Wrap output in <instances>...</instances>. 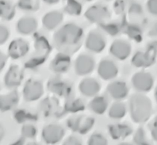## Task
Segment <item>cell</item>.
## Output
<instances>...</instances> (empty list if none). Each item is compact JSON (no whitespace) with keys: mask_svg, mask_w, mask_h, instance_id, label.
<instances>
[{"mask_svg":"<svg viewBox=\"0 0 157 145\" xmlns=\"http://www.w3.org/2000/svg\"><path fill=\"white\" fill-rule=\"evenodd\" d=\"M107 91L114 99H122L127 95V88L124 83L115 82L109 84L107 87Z\"/></svg>","mask_w":157,"mask_h":145,"instance_id":"cell-19","label":"cell"},{"mask_svg":"<svg viewBox=\"0 0 157 145\" xmlns=\"http://www.w3.org/2000/svg\"><path fill=\"white\" fill-rule=\"evenodd\" d=\"M63 19V15L61 12L53 11L47 13L43 18V25L48 30H53L60 25Z\"/></svg>","mask_w":157,"mask_h":145,"instance_id":"cell-17","label":"cell"},{"mask_svg":"<svg viewBox=\"0 0 157 145\" xmlns=\"http://www.w3.org/2000/svg\"><path fill=\"white\" fill-rule=\"evenodd\" d=\"M48 88L51 92L60 97H68L71 92V86L67 82L57 78L49 81Z\"/></svg>","mask_w":157,"mask_h":145,"instance_id":"cell-10","label":"cell"},{"mask_svg":"<svg viewBox=\"0 0 157 145\" xmlns=\"http://www.w3.org/2000/svg\"><path fill=\"white\" fill-rule=\"evenodd\" d=\"M134 85L140 91H148L151 88L152 79L147 74H138L134 77Z\"/></svg>","mask_w":157,"mask_h":145,"instance_id":"cell-20","label":"cell"},{"mask_svg":"<svg viewBox=\"0 0 157 145\" xmlns=\"http://www.w3.org/2000/svg\"><path fill=\"white\" fill-rule=\"evenodd\" d=\"M10 37V31L4 26L0 25V45H3L7 41Z\"/></svg>","mask_w":157,"mask_h":145,"instance_id":"cell-31","label":"cell"},{"mask_svg":"<svg viewBox=\"0 0 157 145\" xmlns=\"http://www.w3.org/2000/svg\"><path fill=\"white\" fill-rule=\"evenodd\" d=\"M64 10L71 15H78L81 12L82 6L77 0H66Z\"/></svg>","mask_w":157,"mask_h":145,"instance_id":"cell-25","label":"cell"},{"mask_svg":"<svg viewBox=\"0 0 157 145\" xmlns=\"http://www.w3.org/2000/svg\"><path fill=\"white\" fill-rule=\"evenodd\" d=\"M24 73L19 67L12 65L4 76V84L10 89L19 86L23 81Z\"/></svg>","mask_w":157,"mask_h":145,"instance_id":"cell-6","label":"cell"},{"mask_svg":"<svg viewBox=\"0 0 157 145\" xmlns=\"http://www.w3.org/2000/svg\"><path fill=\"white\" fill-rule=\"evenodd\" d=\"M110 53L114 57L120 60H124L130 53V47L128 44L122 41H116L112 45Z\"/></svg>","mask_w":157,"mask_h":145,"instance_id":"cell-18","label":"cell"},{"mask_svg":"<svg viewBox=\"0 0 157 145\" xmlns=\"http://www.w3.org/2000/svg\"><path fill=\"white\" fill-rule=\"evenodd\" d=\"M44 2L48 4H54L58 3L59 0H44Z\"/></svg>","mask_w":157,"mask_h":145,"instance_id":"cell-36","label":"cell"},{"mask_svg":"<svg viewBox=\"0 0 157 145\" xmlns=\"http://www.w3.org/2000/svg\"><path fill=\"white\" fill-rule=\"evenodd\" d=\"M130 132V130L128 127L124 125H112L109 128V133L112 137L114 140L120 139L122 137H125L129 135Z\"/></svg>","mask_w":157,"mask_h":145,"instance_id":"cell-24","label":"cell"},{"mask_svg":"<svg viewBox=\"0 0 157 145\" xmlns=\"http://www.w3.org/2000/svg\"><path fill=\"white\" fill-rule=\"evenodd\" d=\"M98 72L103 79L109 80L116 77L118 70L113 62L108 60H105L100 63Z\"/></svg>","mask_w":157,"mask_h":145,"instance_id":"cell-14","label":"cell"},{"mask_svg":"<svg viewBox=\"0 0 157 145\" xmlns=\"http://www.w3.org/2000/svg\"><path fill=\"white\" fill-rule=\"evenodd\" d=\"M148 8L153 14H157V0H149L148 2Z\"/></svg>","mask_w":157,"mask_h":145,"instance_id":"cell-33","label":"cell"},{"mask_svg":"<svg viewBox=\"0 0 157 145\" xmlns=\"http://www.w3.org/2000/svg\"><path fill=\"white\" fill-rule=\"evenodd\" d=\"M59 106V103L56 99L48 98L45 99L41 103V109L44 113L47 116L53 115Z\"/></svg>","mask_w":157,"mask_h":145,"instance_id":"cell-23","label":"cell"},{"mask_svg":"<svg viewBox=\"0 0 157 145\" xmlns=\"http://www.w3.org/2000/svg\"><path fill=\"white\" fill-rule=\"evenodd\" d=\"M44 86L39 81L30 79L26 82L23 89V96L26 101L39 100L44 94Z\"/></svg>","mask_w":157,"mask_h":145,"instance_id":"cell-3","label":"cell"},{"mask_svg":"<svg viewBox=\"0 0 157 145\" xmlns=\"http://www.w3.org/2000/svg\"><path fill=\"white\" fill-rule=\"evenodd\" d=\"M89 106L94 113L97 114H102L107 108V101L105 97L97 96L92 100Z\"/></svg>","mask_w":157,"mask_h":145,"instance_id":"cell-22","label":"cell"},{"mask_svg":"<svg viewBox=\"0 0 157 145\" xmlns=\"http://www.w3.org/2000/svg\"><path fill=\"white\" fill-rule=\"evenodd\" d=\"M86 48L94 53H100L104 50L105 41L100 33L91 32L89 33L86 42Z\"/></svg>","mask_w":157,"mask_h":145,"instance_id":"cell-11","label":"cell"},{"mask_svg":"<svg viewBox=\"0 0 157 145\" xmlns=\"http://www.w3.org/2000/svg\"><path fill=\"white\" fill-rule=\"evenodd\" d=\"M65 135V130L59 125L50 124L44 127L42 131V139L47 144H53L61 141Z\"/></svg>","mask_w":157,"mask_h":145,"instance_id":"cell-4","label":"cell"},{"mask_svg":"<svg viewBox=\"0 0 157 145\" xmlns=\"http://www.w3.org/2000/svg\"><path fill=\"white\" fill-rule=\"evenodd\" d=\"M80 91L86 96H95L100 91V86L95 79L87 78L82 80L79 85Z\"/></svg>","mask_w":157,"mask_h":145,"instance_id":"cell-15","label":"cell"},{"mask_svg":"<svg viewBox=\"0 0 157 145\" xmlns=\"http://www.w3.org/2000/svg\"><path fill=\"white\" fill-rule=\"evenodd\" d=\"M95 67L93 57L87 55H80L75 62V71L77 74L84 76L91 73Z\"/></svg>","mask_w":157,"mask_h":145,"instance_id":"cell-7","label":"cell"},{"mask_svg":"<svg viewBox=\"0 0 157 145\" xmlns=\"http://www.w3.org/2000/svg\"><path fill=\"white\" fill-rule=\"evenodd\" d=\"M84 108V105L80 99H69L65 105V109L68 112L76 113L82 110Z\"/></svg>","mask_w":157,"mask_h":145,"instance_id":"cell-28","label":"cell"},{"mask_svg":"<svg viewBox=\"0 0 157 145\" xmlns=\"http://www.w3.org/2000/svg\"><path fill=\"white\" fill-rule=\"evenodd\" d=\"M18 6L22 10L34 12L39 9V0H19Z\"/></svg>","mask_w":157,"mask_h":145,"instance_id":"cell-27","label":"cell"},{"mask_svg":"<svg viewBox=\"0 0 157 145\" xmlns=\"http://www.w3.org/2000/svg\"><path fill=\"white\" fill-rule=\"evenodd\" d=\"M15 7L7 0H0V18L10 21L15 15Z\"/></svg>","mask_w":157,"mask_h":145,"instance_id":"cell-21","label":"cell"},{"mask_svg":"<svg viewBox=\"0 0 157 145\" xmlns=\"http://www.w3.org/2000/svg\"><path fill=\"white\" fill-rule=\"evenodd\" d=\"M19 97L16 91L0 96V111L2 112L12 110L19 103Z\"/></svg>","mask_w":157,"mask_h":145,"instance_id":"cell-16","label":"cell"},{"mask_svg":"<svg viewBox=\"0 0 157 145\" xmlns=\"http://www.w3.org/2000/svg\"><path fill=\"white\" fill-rule=\"evenodd\" d=\"M71 66V58L66 53H60L57 54L51 63V69L55 73L66 72Z\"/></svg>","mask_w":157,"mask_h":145,"instance_id":"cell-9","label":"cell"},{"mask_svg":"<svg viewBox=\"0 0 157 145\" xmlns=\"http://www.w3.org/2000/svg\"><path fill=\"white\" fill-rule=\"evenodd\" d=\"M82 30L74 24H68L62 26L55 33L53 43L60 53L70 54L75 52L82 41Z\"/></svg>","mask_w":157,"mask_h":145,"instance_id":"cell-1","label":"cell"},{"mask_svg":"<svg viewBox=\"0 0 157 145\" xmlns=\"http://www.w3.org/2000/svg\"><path fill=\"white\" fill-rule=\"evenodd\" d=\"M156 99H157V90H156Z\"/></svg>","mask_w":157,"mask_h":145,"instance_id":"cell-37","label":"cell"},{"mask_svg":"<svg viewBox=\"0 0 157 145\" xmlns=\"http://www.w3.org/2000/svg\"><path fill=\"white\" fill-rule=\"evenodd\" d=\"M81 144V142L78 137H74V136H71L69 137L66 140V141L63 142V144H68V145H78Z\"/></svg>","mask_w":157,"mask_h":145,"instance_id":"cell-32","label":"cell"},{"mask_svg":"<svg viewBox=\"0 0 157 145\" xmlns=\"http://www.w3.org/2000/svg\"><path fill=\"white\" fill-rule=\"evenodd\" d=\"M29 46L23 39H16L10 43L8 48V55L12 59H19L27 54Z\"/></svg>","mask_w":157,"mask_h":145,"instance_id":"cell-8","label":"cell"},{"mask_svg":"<svg viewBox=\"0 0 157 145\" xmlns=\"http://www.w3.org/2000/svg\"><path fill=\"white\" fill-rule=\"evenodd\" d=\"M125 113H126V109H125L124 105L120 103H114L109 109V115L114 119H120L125 115Z\"/></svg>","mask_w":157,"mask_h":145,"instance_id":"cell-26","label":"cell"},{"mask_svg":"<svg viewBox=\"0 0 157 145\" xmlns=\"http://www.w3.org/2000/svg\"><path fill=\"white\" fill-rule=\"evenodd\" d=\"M109 16L107 8L101 5L93 6L89 8L86 13V17L93 23H100L104 21Z\"/></svg>","mask_w":157,"mask_h":145,"instance_id":"cell-12","label":"cell"},{"mask_svg":"<svg viewBox=\"0 0 157 145\" xmlns=\"http://www.w3.org/2000/svg\"><path fill=\"white\" fill-rule=\"evenodd\" d=\"M86 1H91V0H86Z\"/></svg>","mask_w":157,"mask_h":145,"instance_id":"cell-38","label":"cell"},{"mask_svg":"<svg viewBox=\"0 0 157 145\" xmlns=\"http://www.w3.org/2000/svg\"><path fill=\"white\" fill-rule=\"evenodd\" d=\"M21 135L24 138L27 139H33L37 135V130L35 126L31 124H26L22 127Z\"/></svg>","mask_w":157,"mask_h":145,"instance_id":"cell-29","label":"cell"},{"mask_svg":"<svg viewBox=\"0 0 157 145\" xmlns=\"http://www.w3.org/2000/svg\"><path fill=\"white\" fill-rule=\"evenodd\" d=\"M4 136V129L1 125H0V142L3 140Z\"/></svg>","mask_w":157,"mask_h":145,"instance_id":"cell-35","label":"cell"},{"mask_svg":"<svg viewBox=\"0 0 157 145\" xmlns=\"http://www.w3.org/2000/svg\"><path fill=\"white\" fill-rule=\"evenodd\" d=\"M37 27V21L33 17H23L17 24V30L22 35L32 34L36 31Z\"/></svg>","mask_w":157,"mask_h":145,"instance_id":"cell-13","label":"cell"},{"mask_svg":"<svg viewBox=\"0 0 157 145\" xmlns=\"http://www.w3.org/2000/svg\"><path fill=\"white\" fill-rule=\"evenodd\" d=\"M7 61V57L3 53L0 52V72L3 70Z\"/></svg>","mask_w":157,"mask_h":145,"instance_id":"cell-34","label":"cell"},{"mask_svg":"<svg viewBox=\"0 0 157 145\" xmlns=\"http://www.w3.org/2000/svg\"><path fill=\"white\" fill-rule=\"evenodd\" d=\"M89 144H96V145H100V144H107V140L105 139L104 136L98 133L94 134L90 137L89 141H88Z\"/></svg>","mask_w":157,"mask_h":145,"instance_id":"cell-30","label":"cell"},{"mask_svg":"<svg viewBox=\"0 0 157 145\" xmlns=\"http://www.w3.org/2000/svg\"><path fill=\"white\" fill-rule=\"evenodd\" d=\"M149 102L144 97H134L131 102V111L134 120L142 121L147 119L150 113Z\"/></svg>","mask_w":157,"mask_h":145,"instance_id":"cell-2","label":"cell"},{"mask_svg":"<svg viewBox=\"0 0 157 145\" xmlns=\"http://www.w3.org/2000/svg\"><path fill=\"white\" fill-rule=\"evenodd\" d=\"M68 127L74 132L80 134L86 133L90 130L94 125V120L86 116H78L71 118L68 120Z\"/></svg>","mask_w":157,"mask_h":145,"instance_id":"cell-5","label":"cell"}]
</instances>
